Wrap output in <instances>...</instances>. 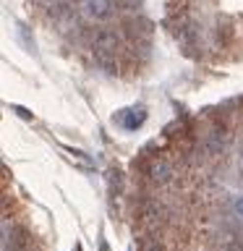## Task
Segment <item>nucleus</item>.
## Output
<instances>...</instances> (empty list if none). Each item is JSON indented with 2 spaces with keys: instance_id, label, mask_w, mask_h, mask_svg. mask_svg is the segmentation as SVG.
I'll return each mask as SVG.
<instances>
[{
  "instance_id": "obj_11",
  "label": "nucleus",
  "mask_w": 243,
  "mask_h": 251,
  "mask_svg": "<svg viewBox=\"0 0 243 251\" xmlns=\"http://www.w3.org/2000/svg\"><path fill=\"white\" fill-rule=\"evenodd\" d=\"M144 251H162V246H160L157 241H146V243H144Z\"/></svg>"
},
{
  "instance_id": "obj_10",
  "label": "nucleus",
  "mask_w": 243,
  "mask_h": 251,
  "mask_svg": "<svg viewBox=\"0 0 243 251\" xmlns=\"http://www.w3.org/2000/svg\"><path fill=\"white\" fill-rule=\"evenodd\" d=\"M121 5H123V8H128V11H139L141 0H121Z\"/></svg>"
},
{
  "instance_id": "obj_13",
  "label": "nucleus",
  "mask_w": 243,
  "mask_h": 251,
  "mask_svg": "<svg viewBox=\"0 0 243 251\" xmlns=\"http://www.w3.org/2000/svg\"><path fill=\"white\" fill-rule=\"evenodd\" d=\"M99 249H102V251H107V243H105V241H99Z\"/></svg>"
},
{
  "instance_id": "obj_8",
  "label": "nucleus",
  "mask_w": 243,
  "mask_h": 251,
  "mask_svg": "<svg viewBox=\"0 0 243 251\" xmlns=\"http://www.w3.org/2000/svg\"><path fill=\"white\" fill-rule=\"evenodd\" d=\"M13 113L19 115V118H24V121H34V115H31L26 107H21V105H13Z\"/></svg>"
},
{
  "instance_id": "obj_6",
  "label": "nucleus",
  "mask_w": 243,
  "mask_h": 251,
  "mask_svg": "<svg viewBox=\"0 0 243 251\" xmlns=\"http://www.w3.org/2000/svg\"><path fill=\"white\" fill-rule=\"evenodd\" d=\"M207 147H209V152H219V149L225 147V136L219 131H212L209 139H207Z\"/></svg>"
},
{
  "instance_id": "obj_7",
  "label": "nucleus",
  "mask_w": 243,
  "mask_h": 251,
  "mask_svg": "<svg viewBox=\"0 0 243 251\" xmlns=\"http://www.w3.org/2000/svg\"><path fill=\"white\" fill-rule=\"evenodd\" d=\"M19 37H21L24 47H26L29 52H34V39H31V34H29V26H26V24H19Z\"/></svg>"
},
{
  "instance_id": "obj_1",
  "label": "nucleus",
  "mask_w": 243,
  "mask_h": 251,
  "mask_svg": "<svg viewBox=\"0 0 243 251\" xmlns=\"http://www.w3.org/2000/svg\"><path fill=\"white\" fill-rule=\"evenodd\" d=\"M81 11L89 21H110L118 11L115 0H84Z\"/></svg>"
},
{
  "instance_id": "obj_3",
  "label": "nucleus",
  "mask_w": 243,
  "mask_h": 251,
  "mask_svg": "<svg viewBox=\"0 0 243 251\" xmlns=\"http://www.w3.org/2000/svg\"><path fill=\"white\" fill-rule=\"evenodd\" d=\"M123 34L131 39V42H149L152 37V24L146 19H139V16H131V19L123 21Z\"/></svg>"
},
{
  "instance_id": "obj_14",
  "label": "nucleus",
  "mask_w": 243,
  "mask_h": 251,
  "mask_svg": "<svg viewBox=\"0 0 243 251\" xmlns=\"http://www.w3.org/2000/svg\"><path fill=\"white\" fill-rule=\"evenodd\" d=\"M68 3H84V0H68Z\"/></svg>"
},
{
  "instance_id": "obj_2",
  "label": "nucleus",
  "mask_w": 243,
  "mask_h": 251,
  "mask_svg": "<svg viewBox=\"0 0 243 251\" xmlns=\"http://www.w3.org/2000/svg\"><path fill=\"white\" fill-rule=\"evenodd\" d=\"M92 47H94V55H97V58H102V55H115L118 47H121V39H118L115 31L99 29L97 34L92 37Z\"/></svg>"
},
{
  "instance_id": "obj_12",
  "label": "nucleus",
  "mask_w": 243,
  "mask_h": 251,
  "mask_svg": "<svg viewBox=\"0 0 243 251\" xmlns=\"http://www.w3.org/2000/svg\"><path fill=\"white\" fill-rule=\"evenodd\" d=\"M39 3H42V5H47V8H50V5H55V3H58V0H39Z\"/></svg>"
},
{
  "instance_id": "obj_4",
  "label": "nucleus",
  "mask_w": 243,
  "mask_h": 251,
  "mask_svg": "<svg viewBox=\"0 0 243 251\" xmlns=\"http://www.w3.org/2000/svg\"><path fill=\"white\" fill-rule=\"evenodd\" d=\"M144 118H146V113H144V110H139V107H131V110H121V113H115V121H121L123 128H128V131H136L139 126L144 123Z\"/></svg>"
},
{
  "instance_id": "obj_9",
  "label": "nucleus",
  "mask_w": 243,
  "mask_h": 251,
  "mask_svg": "<svg viewBox=\"0 0 243 251\" xmlns=\"http://www.w3.org/2000/svg\"><path fill=\"white\" fill-rule=\"evenodd\" d=\"M233 212H235V217L243 220V196H238V199L233 201Z\"/></svg>"
},
{
  "instance_id": "obj_5",
  "label": "nucleus",
  "mask_w": 243,
  "mask_h": 251,
  "mask_svg": "<svg viewBox=\"0 0 243 251\" xmlns=\"http://www.w3.org/2000/svg\"><path fill=\"white\" fill-rule=\"evenodd\" d=\"M149 176H152L154 183H168L170 176H172V168L165 160H154L152 165H149Z\"/></svg>"
},
{
  "instance_id": "obj_15",
  "label": "nucleus",
  "mask_w": 243,
  "mask_h": 251,
  "mask_svg": "<svg viewBox=\"0 0 243 251\" xmlns=\"http://www.w3.org/2000/svg\"><path fill=\"white\" fill-rule=\"evenodd\" d=\"M73 251H81V246H78V243H76V246H73Z\"/></svg>"
}]
</instances>
